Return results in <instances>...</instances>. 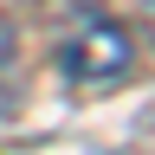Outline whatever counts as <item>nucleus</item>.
<instances>
[{
    "mask_svg": "<svg viewBox=\"0 0 155 155\" xmlns=\"http://www.w3.org/2000/svg\"><path fill=\"white\" fill-rule=\"evenodd\" d=\"M58 65H65V78H78V84H110V78H123L136 65V39H129V26H116V19H84V26L65 39Z\"/></svg>",
    "mask_w": 155,
    "mask_h": 155,
    "instance_id": "nucleus-1",
    "label": "nucleus"
},
{
    "mask_svg": "<svg viewBox=\"0 0 155 155\" xmlns=\"http://www.w3.org/2000/svg\"><path fill=\"white\" fill-rule=\"evenodd\" d=\"M142 26H149V39H155V0H142Z\"/></svg>",
    "mask_w": 155,
    "mask_h": 155,
    "instance_id": "nucleus-2",
    "label": "nucleus"
}]
</instances>
